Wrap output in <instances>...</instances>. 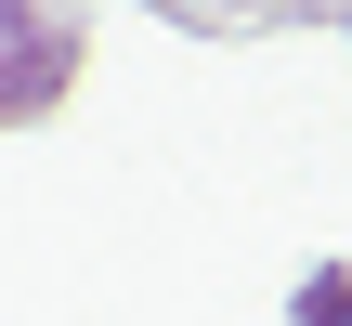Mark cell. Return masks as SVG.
Segmentation results:
<instances>
[]
</instances>
